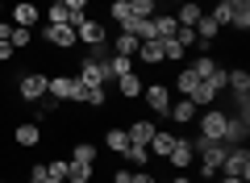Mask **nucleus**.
Listing matches in <instances>:
<instances>
[{"label": "nucleus", "instance_id": "37", "mask_svg": "<svg viewBox=\"0 0 250 183\" xmlns=\"http://www.w3.org/2000/svg\"><path fill=\"white\" fill-rule=\"evenodd\" d=\"M159 42H163V59H184V54H188L175 38H159Z\"/></svg>", "mask_w": 250, "mask_h": 183}, {"label": "nucleus", "instance_id": "5", "mask_svg": "<svg viewBox=\"0 0 250 183\" xmlns=\"http://www.w3.org/2000/svg\"><path fill=\"white\" fill-rule=\"evenodd\" d=\"M46 83H50V75H42V71H25V75L17 79V96L25 100V104H38V100L46 96Z\"/></svg>", "mask_w": 250, "mask_h": 183}, {"label": "nucleus", "instance_id": "48", "mask_svg": "<svg viewBox=\"0 0 250 183\" xmlns=\"http://www.w3.org/2000/svg\"><path fill=\"white\" fill-rule=\"evenodd\" d=\"M0 13H4V0H0Z\"/></svg>", "mask_w": 250, "mask_h": 183}, {"label": "nucleus", "instance_id": "43", "mask_svg": "<svg viewBox=\"0 0 250 183\" xmlns=\"http://www.w3.org/2000/svg\"><path fill=\"white\" fill-rule=\"evenodd\" d=\"M9 34H13V21H0V42H9Z\"/></svg>", "mask_w": 250, "mask_h": 183}, {"label": "nucleus", "instance_id": "3", "mask_svg": "<svg viewBox=\"0 0 250 183\" xmlns=\"http://www.w3.org/2000/svg\"><path fill=\"white\" fill-rule=\"evenodd\" d=\"M225 121H229L225 108H205V113H196V129H200L205 142H221L225 138Z\"/></svg>", "mask_w": 250, "mask_h": 183}, {"label": "nucleus", "instance_id": "31", "mask_svg": "<svg viewBox=\"0 0 250 183\" xmlns=\"http://www.w3.org/2000/svg\"><path fill=\"white\" fill-rule=\"evenodd\" d=\"M200 83H205L208 92H213V96H221V92H225V67H221V62H217V67H213V75H205V79H200Z\"/></svg>", "mask_w": 250, "mask_h": 183}, {"label": "nucleus", "instance_id": "32", "mask_svg": "<svg viewBox=\"0 0 250 183\" xmlns=\"http://www.w3.org/2000/svg\"><path fill=\"white\" fill-rule=\"evenodd\" d=\"M129 13H134L138 21H150L154 13H159V4H154V0H129Z\"/></svg>", "mask_w": 250, "mask_h": 183}, {"label": "nucleus", "instance_id": "40", "mask_svg": "<svg viewBox=\"0 0 250 183\" xmlns=\"http://www.w3.org/2000/svg\"><path fill=\"white\" fill-rule=\"evenodd\" d=\"M129 183H159V179H154V175L142 166V171H134V175H129Z\"/></svg>", "mask_w": 250, "mask_h": 183}, {"label": "nucleus", "instance_id": "7", "mask_svg": "<svg viewBox=\"0 0 250 183\" xmlns=\"http://www.w3.org/2000/svg\"><path fill=\"white\" fill-rule=\"evenodd\" d=\"M42 42L54 46V50H75V42H80V38H75L71 25H46V29H42Z\"/></svg>", "mask_w": 250, "mask_h": 183}, {"label": "nucleus", "instance_id": "46", "mask_svg": "<svg viewBox=\"0 0 250 183\" xmlns=\"http://www.w3.org/2000/svg\"><path fill=\"white\" fill-rule=\"evenodd\" d=\"M221 183H242V179H229V175H221Z\"/></svg>", "mask_w": 250, "mask_h": 183}, {"label": "nucleus", "instance_id": "19", "mask_svg": "<svg viewBox=\"0 0 250 183\" xmlns=\"http://www.w3.org/2000/svg\"><path fill=\"white\" fill-rule=\"evenodd\" d=\"M175 138H179V133H171V129H163V125H159V129H154V138H150V146H146V150H154L159 158H167V154H171V146H175Z\"/></svg>", "mask_w": 250, "mask_h": 183}, {"label": "nucleus", "instance_id": "10", "mask_svg": "<svg viewBox=\"0 0 250 183\" xmlns=\"http://www.w3.org/2000/svg\"><path fill=\"white\" fill-rule=\"evenodd\" d=\"M75 79H80L83 87H104V83H108V79H104V67H100L96 59H88V54L80 59V75H75Z\"/></svg>", "mask_w": 250, "mask_h": 183}, {"label": "nucleus", "instance_id": "39", "mask_svg": "<svg viewBox=\"0 0 250 183\" xmlns=\"http://www.w3.org/2000/svg\"><path fill=\"white\" fill-rule=\"evenodd\" d=\"M29 183H59V179H50V175H46V166L38 163L34 171H29Z\"/></svg>", "mask_w": 250, "mask_h": 183}, {"label": "nucleus", "instance_id": "11", "mask_svg": "<svg viewBox=\"0 0 250 183\" xmlns=\"http://www.w3.org/2000/svg\"><path fill=\"white\" fill-rule=\"evenodd\" d=\"M196 113H200V108L192 104L188 96H175V100H171V108H167V117L175 125H192V121H196Z\"/></svg>", "mask_w": 250, "mask_h": 183}, {"label": "nucleus", "instance_id": "21", "mask_svg": "<svg viewBox=\"0 0 250 183\" xmlns=\"http://www.w3.org/2000/svg\"><path fill=\"white\" fill-rule=\"evenodd\" d=\"M138 46H142V42H138L134 34H125V29H117V34H113V54H129V59H134Z\"/></svg>", "mask_w": 250, "mask_h": 183}, {"label": "nucleus", "instance_id": "1", "mask_svg": "<svg viewBox=\"0 0 250 183\" xmlns=\"http://www.w3.org/2000/svg\"><path fill=\"white\" fill-rule=\"evenodd\" d=\"M192 150H196V158H200V175L205 179H217L221 175V163H225V142H205V138H192Z\"/></svg>", "mask_w": 250, "mask_h": 183}, {"label": "nucleus", "instance_id": "25", "mask_svg": "<svg viewBox=\"0 0 250 183\" xmlns=\"http://www.w3.org/2000/svg\"><path fill=\"white\" fill-rule=\"evenodd\" d=\"M46 25H71V9L59 4V0H50L46 4Z\"/></svg>", "mask_w": 250, "mask_h": 183}, {"label": "nucleus", "instance_id": "34", "mask_svg": "<svg viewBox=\"0 0 250 183\" xmlns=\"http://www.w3.org/2000/svg\"><path fill=\"white\" fill-rule=\"evenodd\" d=\"M121 158H129V163H134L138 166V171H142V166L146 163H150V150H146V146H134V142H129V150H125V154Z\"/></svg>", "mask_w": 250, "mask_h": 183}, {"label": "nucleus", "instance_id": "20", "mask_svg": "<svg viewBox=\"0 0 250 183\" xmlns=\"http://www.w3.org/2000/svg\"><path fill=\"white\" fill-rule=\"evenodd\" d=\"M150 25H154V38H175V13H154L150 17Z\"/></svg>", "mask_w": 250, "mask_h": 183}, {"label": "nucleus", "instance_id": "27", "mask_svg": "<svg viewBox=\"0 0 250 183\" xmlns=\"http://www.w3.org/2000/svg\"><path fill=\"white\" fill-rule=\"evenodd\" d=\"M196 83H200V79H196V71H192V67L179 71V75H175V96H192V92H196Z\"/></svg>", "mask_w": 250, "mask_h": 183}, {"label": "nucleus", "instance_id": "16", "mask_svg": "<svg viewBox=\"0 0 250 183\" xmlns=\"http://www.w3.org/2000/svg\"><path fill=\"white\" fill-rule=\"evenodd\" d=\"M225 87L233 92V100H238V96H250V71H242V67L225 71Z\"/></svg>", "mask_w": 250, "mask_h": 183}, {"label": "nucleus", "instance_id": "41", "mask_svg": "<svg viewBox=\"0 0 250 183\" xmlns=\"http://www.w3.org/2000/svg\"><path fill=\"white\" fill-rule=\"evenodd\" d=\"M59 4H67L71 13H88V4H92V0H59Z\"/></svg>", "mask_w": 250, "mask_h": 183}, {"label": "nucleus", "instance_id": "6", "mask_svg": "<svg viewBox=\"0 0 250 183\" xmlns=\"http://www.w3.org/2000/svg\"><path fill=\"white\" fill-rule=\"evenodd\" d=\"M142 96H146V108H150L154 117H167V108H171V87L167 83H146Z\"/></svg>", "mask_w": 250, "mask_h": 183}, {"label": "nucleus", "instance_id": "28", "mask_svg": "<svg viewBox=\"0 0 250 183\" xmlns=\"http://www.w3.org/2000/svg\"><path fill=\"white\" fill-rule=\"evenodd\" d=\"M67 183H92V163H71L67 158Z\"/></svg>", "mask_w": 250, "mask_h": 183}, {"label": "nucleus", "instance_id": "22", "mask_svg": "<svg viewBox=\"0 0 250 183\" xmlns=\"http://www.w3.org/2000/svg\"><path fill=\"white\" fill-rule=\"evenodd\" d=\"M117 87H121L125 100H138V96H142V75H138V71H129V75L117 79Z\"/></svg>", "mask_w": 250, "mask_h": 183}, {"label": "nucleus", "instance_id": "49", "mask_svg": "<svg viewBox=\"0 0 250 183\" xmlns=\"http://www.w3.org/2000/svg\"><path fill=\"white\" fill-rule=\"evenodd\" d=\"M0 183H4V179H0Z\"/></svg>", "mask_w": 250, "mask_h": 183}, {"label": "nucleus", "instance_id": "35", "mask_svg": "<svg viewBox=\"0 0 250 183\" xmlns=\"http://www.w3.org/2000/svg\"><path fill=\"white\" fill-rule=\"evenodd\" d=\"M104 100H108L104 87H83V104L88 108H104Z\"/></svg>", "mask_w": 250, "mask_h": 183}, {"label": "nucleus", "instance_id": "23", "mask_svg": "<svg viewBox=\"0 0 250 183\" xmlns=\"http://www.w3.org/2000/svg\"><path fill=\"white\" fill-rule=\"evenodd\" d=\"M200 13H205V9H200L196 0H184V4H175V21H179V25H196Z\"/></svg>", "mask_w": 250, "mask_h": 183}, {"label": "nucleus", "instance_id": "24", "mask_svg": "<svg viewBox=\"0 0 250 183\" xmlns=\"http://www.w3.org/2000/svg\"><path fill=\"white\" fill-rule=\"evenodd\" d=\"M229 25L238 29V34H246V29H250V0H233V17H229Z\"/></svg>", "mask_w": 250, "mask_h": 183}, {"label": "nucleus", "instance_id": "18", "mask_svg": "<svg viewBox=\"0 0 250 183\" xmlns=\"http://www.w3.org/2000/svg\"><path fill=\"white\" fill-rule=\"evenodd\" d=\"M192 29H196V42L205 46V50H208V42H213V38L221 34V25H217V21L208 17V13H200V21H196V25H192Z\"/></svg>", "mask_w": 250, "mask_h": 183}, {"label": "nucleus", "instance_id": "9", "mask_svg": "<svg viewBox=\"0 0 250 183\" xmlns=\"http://www.w3.org/2000/svg\"><path fill=\"white\" fill-rule=\"evenodd\" d=\"M192 163H196L192 142H188V138H175V146H171V154H167V166H171V171H188Z\"/></svg>", "mask_w": 250, "mask_h": 183}, {"label": "nucleus", "instance_id": "12", "mask_svg": "<svg viewBox=\"0 0 250 183\" xmlns=\"http://www.w3.org/2000/svg\"><path fill=\"white\" fill-rule=\"evenodd\" d=\"M246 133H250V117H229L225 121V146H246Z\"/></svg>", "mask_w": 250, "mask_h": 183}, {"label": "nucleus", "instance_id": "2", "mask_svg": "<svg viewBox=\"0 0 250 183\" xmlns=\"http://www.w3.org/2000/svg\"><path fill=\"white\" fill-rule=\"evenodd\" d=\"M46 96L59 100V104H83V83H80L75 75H50Z\"/></svg>", "mask_w": 250, "mask_h": 183}, {"label": "nucleus", "instance_id": "44", "mask_svg": "<svg viewBox=\"0 0 250 183\" xmlns=\"http://www.w3.org/2000/svg\"><path fill=\"white\" fill-rule=\"evenodd\" d=\"M129 175H134V171H117V175H113V183H129Z\"/></svg>", "mask_w": 250, "mask_h": 183}, {"label": "nucleus", "instance_id": "38", "mask_svg": "<svg viewBox=\"0 0 250 183\" xmlns=\"http://www.w3.org/2000/svg\"><path fill=\"white\" fill-rule=\"evenodd\" d=\"M175 42L184 46V50H188V46H196V29H192V25H175Z\"/></svg>", "mask_w": 250, "mask_h": 183}, {"label": "nucleus", "instance_id": "15", "mask_svg": "<svg viewBox=\"0 0 250 183\" xmlns=\"http://www.w3.org/2000/svg\"><path fill=\"white\" fill-rule=\"evenodd\" d=\"M134 59H142V67H163V62H167V59H163V42H159V38L142 42V46H138V54H134Z\"/></svg>", "mask_w": 250, "mask_h": 183}, {"label": "nucleus", "instance_id": "8", "mask_svg": "<svg viewBox=\"0 0 250 183\" xmlns=\"http://www.w3.org/2000/svg\"><path fill=\"white\" fill-rule=\"evenodd\" d=\"M9 21H13V25H21V29H34L38 21H42V9H38L34 0H17L13 13H9Z\"/></svg>", "mask_w": 250, "mask_h": 183}, {"label": "nucleus", "instance_id": "14", "mask_svg": "<svg viewBox=\"0 0 250 183\" xmlns=\"http://www.w3.org/2000/svg\"><path fill=\"white\" fill-rule=\"evenodd\" d=\"M100 67H104V79H121V75L134 71V59H129V54H108Z\"/></svg>", "mask_w": 250, "mask_h": 183}, {"label": "nucleus", "instance_id": "17", "mask_svg": "<svg viewBox=\"0 0 250 183\" xmlns=\"http://www.w3.org/2000/svg\"><path fill=\"white\" fill-rule=\"evenodd\" d=\"M154 129H159L154 121H134V125H125V133H129V142H134V146H150Z\"/></svg>", "mask_w": 250, "mask_h": 183}, {"label": "nucleus", "instance_id": "45", "mask_svg": "<svg viewBox=\"0 0 250 183\" xmlns=\"http://www.w3.org/2000/svg\"><path fill=\"white\" fill-rule=\"evenodd\" d=\"M171 183H192V179H188L184 171H175V179H171Z\"/></svg>", "mask_w": 250, "mask_h": 183}, {"label": "nucleus", "instance_id": "36", "mask_svg": "<svg viewBox=\"0 0 250 183\" xmlns=\"http://www.w3.org/2000/svg\"><path fill=\"white\" fill-rule=\"evenodd\" d=\"M205 13L217 21V25H229V17H233V4H213V9H205Z\"/></svg>", "mask_w": 250, "mask_h": 183}, {"label": "nucleus", "instance_id": "13", "mask_svg": "<svg viewBox=\"0 0 250 183\" xmlns=\"http://www.w3.org/2000/svg\"><path fill=\"white\" fill-rule=\"evenodd\" d=\"M13 142H17L21 150H34L38 142H42V125H38V121H25V125H17V129H13Z\"/></svg>", "mask_w": 250, "mask_h": 183}, {"label": "nucleus", "instance_id": "42", "mask_svg": "<svg viewBox=\"0 0 250 183\" xmlns=\"http://www.w3.org/2000/svg\"><path fill=\"white\" fill-rule=\"evenodd\" d=\"M0 62H13V46L9 42H0Z\"/></svg>", "mask_w": 250, "mask_h": 183}, {"label": "nucleus", "instance_id": "4", "mask_svg": "<svg viewBox=\"0 0 250 183\" xmlns=\"http://www.w3.org/2000/svg\"><path fill=\"white\" fill-rule=\"evenodd\" d=\"M221 175H229V179H250V150L246 146H229L225 150V163H221Z\"/></svg>", "mask_w": 250, "mask_h": 183}, {"label": "nucleus", "instance_id": "29", "mask_svg": "<svg viewBox=\"0 0 250 183\" xmlns=\"http://www.w3.org/2000/svg\"><path fill=\"white\" fill-rule=\"evenodd\" d=\"M104 146L113 150V154H125V150H129V133H125V129H108L104 133Z\"/></svg>", "mask_w": 250, "mask_h": 183}, {"label": "nucleus", "instance_id": "47", "mask_svg": "<svg viewBox=\"0 0 250 183\" xmlns=\"http://www.w3.org/2000/svg\"><path fill=\"white\" fill-rule=\"evenodd\" d=\"M217 4H233V0H217Z\"/></svg>", "mask_w": 250, "mask_h": 183}, {"label": "nucleus", "instance_id": "26", "mask_svg": "<svg viewBox=\"0 0 250 183\" xmlns=\"http://www.w3.org/2000/svg\"><path fill=\"white\" fill-rule=\"evenodd\" d=\"M108 21H113L117 29H121L125 21H134V13H129V0H108Z\"/></svg>", "mask_w": 250, "mask_h": 183}, {"label": "nucleus", "instance_id": "33", "mask_svg": "<svg viewBox=\"0 0 250 183\" xmlns=\"http://www.w3.org/2000/svg\"><path fill=\"white\" fill-rule=\"evenodd\" d=\"M9 46H13V50H25V46H34V29H21V25H13Z\"/></svg>", "mask_w": 250, "mask_h": 183}, {"label": "nucleus", "instance_id": "30", "mask_svg": "<svg viewBox=\"0 0 250 183\" xmlns=\"http://www.w3.org/2000/svg\"><path fill=\"white\" fill-rule=\"evenodd\" d=\"M71 163H92L96 166V146H92V142H75L71 146Z\"/></svg>", "mask_w": 250, "mask_h": 183}]
</instances>
